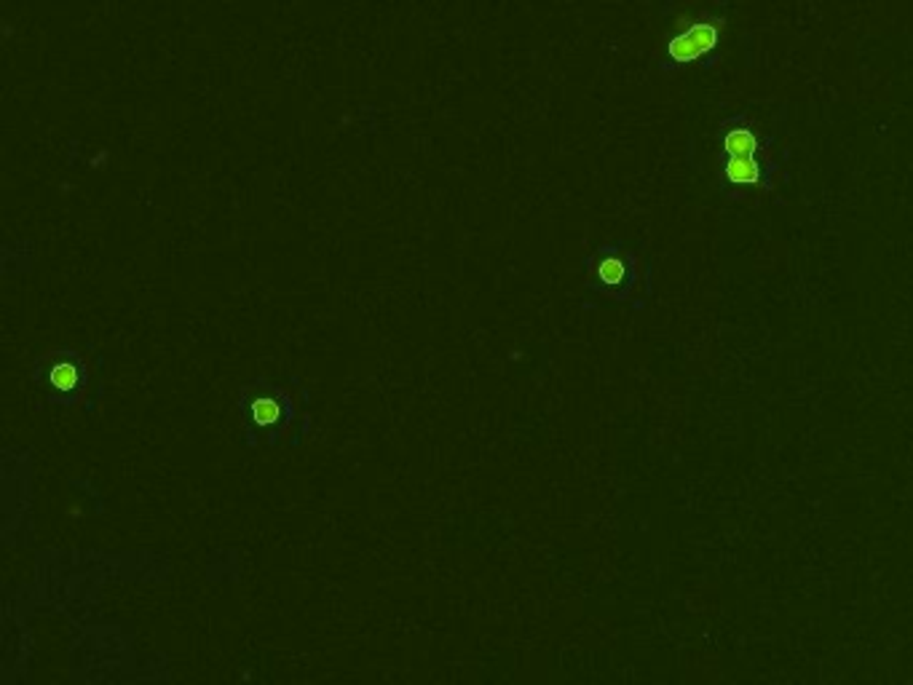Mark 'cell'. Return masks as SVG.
Returning a JSON list of instances; mask_svg holds the SVG:
<instances>
[{
	"instance_id": "6da1fadb",
	"label": "cell",
	"mask_w": 913,
	"mask_h": 685,
	"mask_svg": "<svg viewBox=\"0 0 913 685\" xmlns=\"http://www.w3.org/2000/svg\"><path fill=\"white\" fill-rule=\"evenodd\" d=\"M726 148V174L734 182H755L761 177V161H758V139L750 129L734 126L723 137Z\"/></svg>"
},
{
	"instance_id": "7a4b0ae2",
	"label": "cell",
	"mask_w": 913,
	"mask_h": 685,
	"mask_svg": "<svg viewBox=\"0 0 913 685\" xmlns=\"http://www.w3.org/2000/svg\"><path fill=\"white\" fill-rule=\"evenodd\" d=\"M718 32H721V24H715L710 19H702V21H694L691 27L675 35L672 43H669V54L678 59V62H691V59H699L704 54L710 51L712 46L718 43Z\"/></svg>"
},
{
	"instance_id": "3957f363",
	"label": "cell",
	"mask_w": 913,
	"mask_h": 685,
	"mask_svg": "<svg viewBox=\"0 0 913 685\" xmlns=\"http://www.w3.org/2000/svg\"><path fill=\"white\" fill-rule=\"evenodd\" d=\"M597 274H600V279H603L606 284H619V281H624L627 268L619 257L608 254V257H603V260L597 263Z\"/></svg>"
},
{
	"instance_id": "277c9868",
	"label": "cell",
	"mask_w": 913,
	"mask_h": 685,
	"mask_svg": "<svg viewBox=\"0 0 913 685\" xmlns=\"http://www.w3.org/2000/svg\"><path fill=\"white\" fill-rule=\"evenodd\" d=\"M51 380H54V386H56V389H73V386H75V369H73V364H67V361H59V364H54Z\"/></svg>"
},
{
	"instance_id": "5b68a950",
	"label": "cell",
	"mask_w": 913,
	"mask_h": 685,
	"mask_svg": "<svg viewBox=\"0 0 913 685\" xmlns=\"http://www.w3.org/2000/svg\"><path fill=\"white\" fill-rule=\"evenodd\" d=\"M279 404L276 401H271V399H260V401H255V421H260V423H274L279 418Z\"/></svg>"
}]
</instances>
